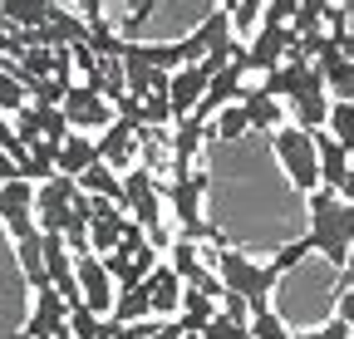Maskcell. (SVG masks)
<instances>
[{"mask_svg":"<svg viewBox=\"0 0 354 339\" xmlns=\"http://www.w3.org/2000/svg\"><path fill=\"white\" fill-rule=\"evenodd\" d=\"M310 251L335 266V271H349V256H354V206H344L339 192L320 187L310 197Z\"/></svg>","mask_w":354,"mask_h":339,"instance_id":"obj_1","label":"cell"},{"mask_svg":"<svg viewBox=\"0 0 354 339\" xmlns=\"http://www.w3.org/2000/svg\"><path fill=\"white\" fill-rule=\"evenodd\" d=\"M216 275H221V285H227L232 295H241V300L251 305V315H266V310H271V300H266V295L276 290V280H281L286 271H281L276 256L266 261V266H256V261L241 256V251L221 246V251H216Z\"/></svg>","mask_w":354,"mask_h":339,"instance_id":"obj_2","label":"cell"},{"mask_svg":"<svg viewBox=\"0 0 354 339\" xmlns=\"http://www.w3.org/2000/svg\"><path fill=\"white\" fill-rule=\"evenodd\" d=\"M123 211L143 226V236H148L153 246H172V241H177V236H167V226H162V182L148 173V167L123 173Z\"/></svg>","mask_w":354,"mask_h":339,"instance_id":"obj_3","label":"cell"},{"mask_svg":"<svg viewBox=\"0 0 354 339\" xmlns=\"http://www.w3.org/2000/svg\"><path fill=\"white\" fill-rule=\"evenodd\" d=\"M271 148H276V162L286 167V177L295 182V192L315 197L320 192V157H315V133L286 123L281 133H271Z\"/></svg>","mask_w":354,"mask_h":339,"instance_id":"obj_4","label":"cell"},{"mask_svg":"<svg viewBox=\"0 0 354 339\" xmlns=\"http://www.w3.org/2000/svg\"><path fill=\"white\" fill-rule=\"evenodd\" d=\"M104 271L113 275V285H118V290H138V285L158 271V246L143 236V226H133L113 256H104Z\"/></svg>","mask_w":354,"mask_h":339,"instance_id":"obj_5","label":"cell"},{"mask_svg":"<svg viewBox=\"0 0 354 339\" xmlns=\"http://www.w3.org/2000/svg\"><path fill=\"white\" fill-rule=\"evenodd\" d=\"M64 123H69V133H109L113 128V104L104 99V94H94V89H88V84H74V89H69V99H64Z\"/></svg>","mask_w":354,"mask_h":339,"instance_id":"obj_6","label":"cell"},{"mask_svg":"<svg viewBox=\"0 0 354 339\" xmlns=\"http://www.w3.org/2000/svg\"><path fill=\"white\" fill-rule=\"evenodd\" d=\"M167 266L177 271V280H183L187 290H197V295H207V300H216V305H221L227 285H221V275H212V271L202 266V256H197V241L177 236V241H172V256H167Z\"/></svg>","mask_w":354,"mask_h":339,"instance_id":"obj_7","label":"cell"},{"mask_svg":"<svg viewBox=\"0 0 354 339\" xmlns=\"http://www.w3.org/2000/svg\"><path fill=\"white\" fill-rule=\"evenodd\" d=\"M74 275H79V295H84V305L94 310V315H113V305H118V290H113V275L104 271V261L99 256H84V261H74Z\"/></svg>","mask_w":354,"mask_h":339,"instance_id":"obj_8","label":"cell"},{"mask_svg":"<svg viewBox=\"0 0 354 339\" xmlns=\"http://www.w3.org/2000/svg\"><path fill=\"white\" fill-rule=\"evenodd\" d=\"M315 84H325V74L315 69V64H300V59H286L276 74H266L256 89L261 94H271L276 104H290V99H300L305 89H315Z\"/></svg>","mask_w":354,"mask_h":339,"instance_id":"obj_9","label":"cell"},{"mask_svg":"<svg viewBox=\"0 0 354 339\" xmlns=\"http://www.w3.org/2000/svg\"><path fill=\"white\" fill-rule=\"evenodd\" d=\"M25 334H30V339H74L64 295H55V290H39V295H35V310H30Z\"/></svg>","mask_w":354,"mask_h":339,"instance_id":"obj_10","label":"cell"},{"mask_svg":"<svg viewBox=\"0 0 354 339\" xmlns=\"http://www.w3.org/2000/svg\"><path fill=\"white\" fill-rule=\"evenodd\" d=\"M99 162H109L118 177L133 173V167H138V128H133V123H113L99 138Z\"/></svg>","mask_w":354,"mask_h":339,"instance_id":"obj_11","label":"cell"},{"mask_svg":"<svg viewBox=\"0 0 354 339\" xmlns=\"http://www.w3.org/2000/svg\"><path fill=\"white\" fill-rule=\"evenodd\" d=\"M143 290H148V300H153V315H183V295H187V285L177 280L172 266H158V271L143 280Z\"/></svg>","mask_w":354,"mask_h":339,"instance_id":"obj_12","label":"cell"},{"mask_svg":"<svg viewBox=\"0 0 354 339\" xmlns=\"http://www.w3.org/2000/svg\"><path fill=\"white\" fill-rule=\"evenodd\" d=\"M241 108H246V123L251 128H261V133H281L286 128V104H276L271 94H261L256 84H246V94H241Z\"/></svg>","mask_w":354,"mask_h":339,"instance_id":"obj_13","label":"cell"},{"mask_svg":"<svg viewBox=\"0 0 354 339\" xmlns=\"http://www.w3.org/2000/svg\"><path fill=\"white\" fill-rule=\"evenodd\" d=\"M315 157H320V187L339 192V187H344V177H349V167H354L349 148H339L330 133H315Z\"/></svg>","mask_w":354,"mask_h":339,"instance_id":"obj_14","label":"cell"},{"mask_svg":"<svg viewBox=\"0 0 354 339\" xmlns=\"http://www.w3.org/2000/svg\"><path fill=\"white\" fill-rule=\"evenodd\" d=\"M202 138H207V123H197V118H183L172 128V177H187L192 173V157H197Z\"/></svg>","mask_w":354,"mask_h":339,"instance_id":"obj_15","label":"cell"},{"mask_svg":"<svg viewBox=\"0 0 354 339\" xmlns=\"http://www.w3.org/2000/svg\"><path fill=\"white\" fill-rule=\"evenodd\" d=\"M74 182H79L84 197H99V202H118V206H123V177L113 173L109 162H94V167H88V173H79Z\"/></svg>","mask_w":354,"mask_h":339,"instance_id":"obj_16","label":"cell"},{"mask_svg":"<svg viewBox=\"0 0 354 339\" xmlns=\"http://www.w3.org/2000/svg\"><path fill=\"white\" fill-rule=\"evenodd\" d=\"M138 167L158 177L162 167H172V133L167 128H138Z\"/></svg>","mask_w":354,"mask_h":339,"instance_id":"obj_17","label":"cell"},{"mask_svg":"<svg viewBox=\"0 0 354 339\" xmlns=\"http://www.w3.org/2000/svg\"><path fill=\"white\" fill-rule=\"evenodd\" d=\"M94 162H99V143L94 138H84V133H69L64 138V148H59V177H79Z\"/></svg>","mask_w":354,"mask_h":339,"instance_id":"obj_18","label":"cell"},{"mask_svg":"<svg viewBox=\"0 0 354 339\" xmlns=\"http://www.w3.org/2000/svg\"><path fill=\"white\" fill-rule=\"evenodd\" d=\"M216 315H221V310H216V300H207V295L187 290V295H183V315H177L172 325L183 329V334H202V329H207Z\"/></svg>","mask_w":354,"mask_h":339,"instance_id":"obj_19","label":"cell"},{"mask_svg":"<svg viewBox=\"0 0 354 339\" xmlns=\"http://www.w3.org/2000/svg\"><path fill=\"white\" fill-rule=\"evenodd\" d=\"M109 320H118V325H148V320H158L148 290H143V285H138V290H118V305H113Z\"/></svg>","mask_w":354,"mask_h":339,"instance_id":"obj_20","label":"cell"},{"mask_svg":"<svg viewBox=\"0 0 354 339\" xmlns=\"http://www.w3.org/2000/svg\"><path fill=\"white\" fill-rule=\"evenodd\" d=\"M25 211H35V182H6L0 187V222H10V217H25Z\"/></svg>","mask_w":354,"mask_h":339,"instance_id":"obj_21","label":"cell"},{"mask_svg":"<svg viewBox=\"0 0 354 339\" xmlns=\"http://www.w3.org/2000/svg\"><path fill=\"white\" fill-rule=\"evenodd\" d=\"M325 89H330V99H335V104H354V59H344V64L325 69Z\"/></svg>","mask_w":354,"mask_h":339,"instance_id":"obj_22","label":"cell"},{"mask_svg":"<svg viewBox=\"0 0 354 339\" xmlns=\"http://www.w3.org/2000/svg\"><path fill=\"white\" fill-rule=\"evenodd\" d=\"M339 148H349V157H354V104H335L330 108V128H325Z\"/></svg>","mask_w":354,"mask_h":339,"instance_id":"obj_23","label":"cell"},{"mask_svg":"<svg viewBox=\"0 0 354 339\" xmlns=\"http://www.w3.org/2000/svg\"><path fill=\"white\" fill-rule=\"evenodd\" d=\"M30 108V89H25V84L15 79V74H0V113H25Z\"/></svg>","mask_w":354,"mask_h":339,"instance_id":"obj_24","label":"cell"},{"mask_svg":"<svg viewBox=\"0 0 354 339\" xmlns=\"http://www.w3.org/2000/svg\"><path fill=\"white\" fill-rule=\"evenodd\" d=\"M325 0H300L295 6V20H290V30L295 35H320V25H325Z\"/></svg>","mask_w":354,"mask_h":339,"instance_id":"obj_25","label":"cell"},{"mask_svg":"<svg viewBox=\"0 0 354 339\" xmlns=\"http://www.w3.org/2000/svg\"><path fill=\"white\" fill-rule=\"evenodd\" d=\"M227 15H232L236 35H246V45H251V39H256V30H261V15H266V6L246 0V6H227Z\"/></svg>","mask_w":354,"mask_h":339,"instance_id":"obj_26","label":"cell"},{"mask_svg":"<svg viewBox=\"0 0 354 339\" xmlns=\"http://www.w3.org/2000/svg\"><path fill=\"white\" fill-rule=\"evenodd\" d=\"M246 128H251V123H246V108H241V104L221 108V113H216V123H212V133H216V138H227V143H232V138H241Z\"/></svg>","mask_w":354,"mask_h":339,"instance_id":"obj_27","label":"cell"},{"mask_svg":"<svg viewBox=\"0 0 354 339\" xmlns=\"http://www.w3.org/2000/svg\"><path fill=\"white\" fill-rule=\"evenodd\" d=\"M251 339H290V334L276 310H266V315H251Z\"/></svg>","mask_w":354,"mask_h":339,"instance_id":"obj_28","label":"cell"},{"mask_svg":"<svg viewBox=\"0 0 354 339\" xmlns=\"http://www.w3.org/2000/svg\"><path fill=\"white\" fill-rule=\"evenodd\" d=\"M202 339H251V325H236V320H227V315H216V320L202 329Z\"/></svg>","mask_w":354,"mask_h":339,"instance_id":"obj_29","label":"cell"},{"mask_svg":"<svg viewBox=\"0 0 354 339\" xmlns=\"http://www.w3.org/2000/svg\"><path fill=\"white\" fill-rule=\"evenodd\" d=\"M290 339H349V325L344 320H325V325L305 329V334H290Z\"/></svg>","mask_w":354,"mask_h":339,"instance_id":"obj_30","label":"cell"},{"mask_svg":"<svg viewBox=\"0 0 354 339\" xmlns=\"http://www.w3.org/2000/svg\"><path fill=\"white\" fill-rule=\"evenodd\" d=\"M335 320H344V325H349V334H354V290H339V305H335Z\"/></svg>","mask_w":354,"mask_h":339,"instance_id":"obj_31","label":"cell"},{"mask_svg":"<svg viewBox=\"0 0 354 339\" xmlns=\"http://www.w3.org/2000/svg\"><path fill=\"white\" fill-rule=\"evenodd\" d=\"M6 182H20V162H10L6 148H0V187H6Z\"/></svg>","mask_w":354,"mask_h":339,"instance_id":"obj_32","label":"cell"},{"mask_svg":"<svg viewBox=\"0 0 354 339\" xmlns=\"http://www.w3.org/2000/svg\"><path fill=\"white\" fill-rule=\"evenodd\" d=\"M339 197H344V206H354V167H349V177H344V187H339Z\"/></svg>","mask_w":354,"mask_h":339,"instance_id":"obj_33","label":"cell"},{"mask_svg":"<svg viewBox=\"0 0 354 339\" xmlns=\"http://www.w3.org/2000/svg\"><path fill=\"white\" fill-rule=\"evenodd\" d=\"M349 45H354V6H349Z\"/></svg>","mask_w":354,"mask_h":339,"instance_id":"obj_34","label":"cell"}]
</instances>
